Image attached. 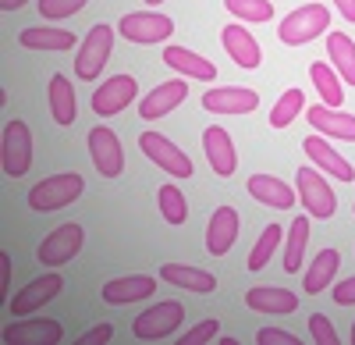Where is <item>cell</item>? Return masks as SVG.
<instances>
[{
    "mask_svg": "<svg viewBox=\"0 0 355 345\" xmlns=\"http://www.w3.org/2000/svg\"><path fill=\"white\" fill-rule=\"evenodd\" d=\"M89 4V0H40V15L43 18H50V22H61V18H71V15H78L82 8Z\"/></svg>",
    "mask_w": 355,
    "mask_h": 345,
    "instance_id": "cell-36",
    "label": "cell"
},
{
    "mask_svg": "<svg viewBox=\"0 0 355 345\" xmlns=\"http://www.w3.org/2000/svg\"><path fill=\"white\" fill-rule=\"evenodd\" d=\"M25 4H28V0H0V11H18Z\"/></svg>",
    "mask_w": 355,
    "mask_h": 345,
    "instance_id": "cell-44",
    "label": "cell"
},
{
    "mask_svg": "<svg viewBox=\"0 0 355 345\" xmlns=\"http://www.w3.org/2000/svg\"><path fill=\"white\" fill-rule=\"evenodd\" d=\"M202 107L214 114H249L259 107V93L245 85H220V90H206Z\"/></svg>",
    "mask_w": 355,
    "mask_h": 345,
    "instance_id": "cell-14",
    "label": "cell"
},
{
    "mask_svg": "<svg viewBox=\"0 0 355 345\" xmlns=\"http://www.w3.org/2000/svg\"><path fill=\"white\" fill-rule=\"evenodd\" d=\"M160 278L171 281L174 289H189V292H199V296H206V292L217 289V278H214L210 271L185 267V264H164V267H160Z\"/></svg>",
    "mask_w": 355,
    "mask_h": 345,
    "instance_id": "cell-25",
    "label": "cell"
},
{
    "mask_svg": "<svg viewBox=\"0 0 355 345\" xmlns=\"http://www.w3.org/2000/svg\"><path fill=\"white\" fill-rule=\"evenodd\" d=\"M202 153H206V160H210L214 175H220V178L234 175V167H239L234 142H231L227 128H220V125H210V128L202 132Z\"/></svg>",
    "mask_w": 355,
    "mask_h": 345,
    "instance_id": "cell-16",
    "label": "cell"
},
{
    "mask_svg": "<svg viewBox=\"0 0 355 345\" xmlns=\"http://www.w3.org/2000/svg\"><path fill=\"white\" fill-rule=\"evenodd\" d=\"M352 345H355V324H352Z\"/></svg>",
    "mask_w": 355,
    "mask_h": 345,
    "instance_id": "cell-46",
    "label": "cell"
},
{
    "mask_svg": "<svg viewBox=\"0 0 355 345\" xmlns=\"http://www.w3.org/2000/svg\"><path fill=\"white\" fill-rule=\"evenodd\" d=\"M135 96H139L135 78L132 75H114L93 93V110H96V118H114V114H121Z\"/></svg>",
    "mask_w": 355,
    "mask_h": 345,
    "instance_id": "cell-11",
    "label": "cell"
},
{
    "mask_svg": "<svg viewBox=\"0 0 355 345\" xmlns=\"http://www.w3.org/2000/svg\"><path fill=\"white\" fill-rule=\"evenodd\" d=\"M217 335H220V321L210 317V321L196 324L192 331H185V342H182V345H202V342H214Z\"/></svg>",
    "mask_w": 355,
    "mask_h": 345,
    "instance_id": "cell-38",
    "label": "cell"
},
{
    "mask_svg": "<svg viewBox=\"0 0 355 345\" xmlns=\"http://www.w3.org/2000/svg\"><path fill=\"white\" fill-rule=\"evenodd\" d=\"M18 43H21L25 50L57 53V50H71V47H75V33H64V28H21Z\"/></svg>",
    "mask_w": 355,
    "mask_h": 345,
    "instance_id": "cell-28",
    "label": "cell"
},
{
    "mask_svg": "<svg viewBox=\"0 0 355 345\" xmlns=\"http://www.w3.org/2000/svg\"><path fill=\"white\" fill-rule=\"evenodd\" d=\"M302 150H306V157H309L320 171H327V175H334V178H341V182H355V171H352V164H348V160H345L334 146H327V139H323L320 132L302 139Z\"/></svg>",
    "mask_w": 355,
    "mask_h": 345,
    "instance_id": "cell-19",
    "label": "cell"
},
{
    "mask_svg": "<svg viewBox=\"0 0 355 345\" xmlns=\"http://www.w3.org/2000/svg\"><path fill=\"white\" fill-rule=\"evenodd\" d=\"M182 321H185V306L178 299H164V303H157L150 310H142L139 317L132 321V335L139 342H157V338L174 335L178 328H182Z\"/></svg>",
    "mask_w": 355,
    "mask_h": 345,
    "instance_id": "cell-2",
    "label": "cell"
},
{
    "mask_svg": "<svg viewBox=\"0 0 355 345\" xmlns=\"http://www.w3.org/2000/svg\"><path fill=\"white\" fill-rule=\"evenodd\" d=\"M334 4H338V11H341L348 22H355V0H334Z\"/></svg>",
    "mask_w": 355,
    "mask_h": 345,
    "instance_id": "cell-43",
    "label": "cell"
},
{
    "mask_svg": "<svg viewBox=\"0 0 355 345\" xmlns=\"http://www.w3.org/2000/svg\"><path fill=\"white\" fill-rule=\"evenodd\" d=\"M0 271H4V289H0V292L8 296V289H11V256L8 253H0Z\"/></svg>",
    "mask_w": 355,
    "mask_h": 345,
    "instance_id": "cell-42",
    "label": "cell"
},
{
    "mask_svg": "<svg viewBox=\"0 0 355 345\" xmlns=\"http://www.w3.org/2000/svg\"><path fill=\"white\" fill-rule=\"evenodd\" d=\"M327 57L334 61V71L355 85V43L345 33H327Z\"/></svg>",
    "mask_w": 355,
    "mask_h": 345,
    "instance_id": "cell-29",
    "label": "cell"
},
{
    "mask_svg": "<svg viewBox=\"0 0 355 345\" xmlns=\"http://www.w3.org/2000/svg\"><path fill=\"white\" fill-rule=\"evenodd\" d=\"M242 224H239V210L234 207H217L210 224H206V249H210L214 256H224L231 253L234 239H239Z\"/></svg>",
    "mask_w": 355,
    "mask_h": 345,
    "instance_id": "cell-18",
    "label": "cell"
},
{
    "mask_svg": "<svg viewBox=\"0 0 355 345\" xmlns=\"http://www.w3.org/2000/svg\"><path fill=\"white\" fill-rule=\"evenodd\" d=\"M50 114H53L57 125H75V118H78V100H75L68 75L50 78Z\"/></svg>",
    "mask_w": 355,
    "mask_h": 345,
    "instance_id": "cell-26",
    "label": "cell"
},
{
    "mask_svg": "<svg viewBox=\"0 0 355 345\" xmlns=\"http://www.w3.org/2000/svg\"><path fill=\"white\" fill-rule=\"evenodd\" d=\"M146 4H164V0H146Z\"/></svg>",
    "mask_w": 355,
    "mask_h": 345,
    "instance_id": "cell-45",
    "label": "cell"
},
{
    "mask_svg": "<svg viewBox=\"0 0 355 345\" xmlns=\"http://www.w3.org/2000/svg\"><path fill=\"white\" fill-rule=\"evenodd\" d=\"M306 121L323 135V139H341V142H355V114H345L338 107L316 103L306 110Z\"/></svg>",
    "mask_w": 355,
    "mask_h": 345,
    "instance_id": "cell-13",
    "label": "cell"
},
{
    "mask_svg": "<svg viewBox=\"0 0 355 345\" xmlns=\"http://www.w3.org/2000/svg\"><path fill=\"white\" fill-rule=\"evenodd\" d=\"M306 242H309V217H295L288 228V246H284V271L288 274H299Z\"/></svg>",
    "mask_w": 355,
    "mask_h": 345,
    "instance_id": "cell-30",
    "label": "cell"
},
{
    "mask_svg": "<svg viewBox=\"0 0 355 345\" xmlns=\"http://www.w3.org/2000/svg\"><path fill=\"white\" fill-rule=\"evenodd\" d=\"M309 335H313L316 345H338V331L327 321V313H313L309 317Z\"/></svg>",
    "mask_w": 355,
    "mask_h": 345,
    "instance_id": "cell-37",
    "label": "cell"
},
{
    "mask_svg": "<svg viewBox=\"0 0 355 345\" xmlns=\"http://www.w3.org/2000/svg\"><path fill=\"white\" fill-rule=\"evenodd\" d=\"M164 65H171L182 78H199V82H214L217 78V65L206 57L185 50V47H164Z\"/></svg>",
    "mask_w": 355,
    "mask_h": 345,
    "instance_id": "cell-23",
    "label": "cell"
},
{
    "mask_svg": "<svg viewBox=\"0 0 355 345\" xmlns=\"http://www.w3.org/2000/svg\"><path fill=\"white\" fill-rule=\"evenodd\" d=\"M0 164H4V175L21 178L28 167H33V132L25 121L11 118L4 125V142H0Z\"/></svg>",
    "mask_w": 355,
    "mask_h": 345,
    "instance_id": "cell-6",
    "label": "cell"
},
{
    "mask_svg": "<svg viewBox=\"0 0 355 345\" xmlns=\"http://www.w3.org/2000/svg\"><path fill=\"white\" fill-rule=\"evenodd\" d=\"M224 8L239 22H252V25L274 18V4H270V0H224Z\"/></svg>",
    "mask_w": 355,
    "mask_h": 345,
    "instance_id": "cell-35",
    "label": "cell"
},
{
    "mask_svg": "<svg viewBox=\"0 0 355 345\" xmlns=\"http://www.w3.org/2000/svg\"><path fill=\"white\" fill-rule=\"evenodd\" d=\"M110 335H114L110 324H96V328H89L85 335H78V345H103V342H110Z\"/></svg>",
    "mask_w": 355,
    "mask_h": 345,
    "instance_id": "cell-40",
    "label": "cell"
},
{
    "mask_svg": "<svg viewBox=\"0 0 355 345\" xmlns=\"http://www.w3.org/2000/svg\"><path fill=\"white\" fill-rule=\"evenodd\" d=\"M306 107V93L302 90H284L277 96V103L270 107V125L274 128H288L295 118H299V110Z\"/></svg>",
    "mask_w": 355,
    "mask_h": 345,
    "instance_id": "cell-33",
    "label": "cell"
},
{
    "mask_svg": "<svg viewBox=\"0 0 355 345\" xmlns=\"http://www.w3.org/2000/svg\"><path fill=\"white\" fill-rule=\"evenodd\" d=\"M61 338H64V328L57 321H46V317H28V321L11 324L4 331L8 345H57Z\"/></svg>",
    "mask_w": 355,
    "mask_h": 345,
    "instance_id": "cell-17",
    "label": "cell"
},
{
    "mask_svg": "<svg viewBox=\"0 0 355 345\" xmlns=\"http://www.w3.org/2000/svg\"><path fill=\"white\" fill-rule=\"evenodd\" d=\"M157 203H160V214H164V221H167V224H185V221H189V203H185L182 189H178L174 182L160 185Z\"/></svg>",
    "mask_w": 355,
    "mask_h": 345,
    "instance_id": "cell-32",
    "label": "cell"
},
{
    "mask_svg": "<svg viewBox=\"0 0 355 345\" xmlns=\"http://www.w3.org/2000/svg\"><path fill=\"white\" fill-rule=\"evenodd\" d=\"M61 289H64V278L57 274V271H53V274H43V278H36V281H28L25 289L11 299V313H15V317H28V313H36L43 303H50Z\"/></svg>",
    "mask_w": 355,
    "mask_h": 345,
    "instance_id": "cell-15",
    "label": "cell"
},
{
    "mask_svg": "<svg viewBox=\"0 0 355 345\" xmlns=\"http://www.w3.org/2000/svg\"><path fill=\"white\" fill-rule=\"evenodd\" d=\"M309 78H313V85L320 90L323 103H327V107H341V100H345V90H341V78H338V71H334L331 65L316 61V65L309 68Z\"/></svg>",
    "mask_w": 355,
    "mask_h": 345,
    "instance_id": "cell-31",
    "label": "cell"
},
{
    "mask_svg": "<svg viewBox=\"0 0 355 345\" xmlns=\"http://www.w3.org/2000/svg\"><path fill=\"white\" fill-rule=\"evenodd\" d=\"M128 43H164L171 33H174V22L160 11H135V15H125L121 25H117Z\"/></svg>",
    "mask_w": 355,
    "mask_h": 345,
    "instance_id": "cell-9",
    "label": "cell"
},
{
    "mask_svg": "<svg viewBox=\"0 0 355 345\" xmlns=\"http://www.w3.org/2000/svg\"><path fill=\"white\" fill-rule=\"evenodd\" d=\"M259 345H299V338H295L291 331H281V328H263L256 335Z\"/></svg>",
    "mask_w": 355,
    "mask_h": 345,
    "instance_id": "cell-39",
    "label": "cell"
},
{
    "mask_svg": "<svg viewBox=\"0 0 355 345\" xmlns=\"http://www.w3.org/2000/svg\"><path fill=\"white\" fill-rule=\"evenodd\" d=\"M334 303H338V306H352V303H355V274L334 285Z\"/></svg>",
    "mask_w": 355,
    "mask_h": 345,
    "instance_id": "cell-41",
    "label": "cell"
},
{
    "mask_svg": "<svg viewBox=\"0 0 355 345\" xmlns=\"http://www.w3.org/2000/svg\"><path fill=\"white\" fill-rule=\"evenodd\" d=\"M245 306L256 313H270V317H284V313L299 310V296L277 289V285H256V289L245 292Z\"/></svg>",
    "mask_w": 355,
    "mask_h": 345,
    "instance_id": "cell-21",
    "label": "cell"
},
{
    "mask_svg": "<svg viewBox=\"0 0 355 345\" xmlns=\"http://www.w3.org/2000/svg\"><path fill=\"white\" fill-rule=\"evenodd\" d=\"M185 96H189V85H185V78H171V82H160L157 90H150L142 100H139V118H146V121H157V118H164V114H171L174 107H182L185 103Z\"/></svg>",
    "mask_w": 355,
    "mask_h": 345,
    "instance_id": "cell-12",
    "label": "cell"
},
{
    "mask_svg": "<svg viewBox=\"0 0 355 345\" xmlns=\"http://www.w3.org/2000/svg\"><path fill=\"white\" fill-rule=\"evenodd\" d=\"M85 182L78 171H64V175H50L43 178L40 185L28 189V207L40 210V214H50V210H61L68 203H75V199L82 196Z\"/></svg>",
    "mask_w": 355,
    "mask_h": 345,
    "instance_id": "cell-1",
    "label": "cell"
},
{
    "mask_svg": "<svg viewBox=\"0 0 355 345\" xmlns=\"http://www.w3.org/2000/svg\"><path fill=\"white\" fill-rule=\"evenodd\" d=\"M153 292H157V278H150V274H128V278H114V281L103 285V303L125 306V303L150 299Z\"/></svg>",
    "mask_w": 355,
    "mask_h": 345,
    "instance_id": "cell-22",
    "label": "cell"
},
{
    "mask_svg": "<svg viewBox=\"0 0 355 345\" xmlns=\"http://www.w3.org/2000/svg\"><path fill=\"white\" fill-rule=\"evenodd\" d=\"M220 43H224V50H227V57L239 68H259V61H263V50H259V43H256V36L249 33V28L239 22V25H227L224 33H220Z\"/></svg>",
    "mask_w": 355,
    "mask_h": 345,
    "instance_id": "cell-20",
    "label": "cell"
},
{
    "mask_svg": "<svg viewBox=\"0 0 355 345\" xmlns=\"http://www.w3.org/2000/svg\"><path fill=\"white\" fill-rule=\"evenodd\" d=\"M110 47H114V28L110 25H93L89 28V36L82 40V47H78V57H75V75L82 78V82H93L100 71H103V65L110 61Z\"/></svg>",
    "mask_w": 355,
    "mask_h": 345,
    "instance_id": "cell-5",
    "label": "cell"
},
{
    "mask_svg": "<svg viewBox=\"0 0 355 345\" xmlns=\"http://www.w3.org/2000/svg\"><path fill=\"white\" fill-rule=\"evenodd\" d=\"M139 146H142V153L150 157L157 167H164L167 175H174V178H189V175H192L189 153H185L182 146H174L171 139H164V135H157V132H142V135H139Z\"/></svg>",
    "mask_w": 355,
    "mask_h": 345,
    "instance_id": "cell-7",
    "label": "cell"
},
{
    "mask_svg": "<svg viewBox=\"0 0 355 345\" xmlns=\"http://www.w3.org/2000/svg\"><path fill=\"white\" fill-rule=\"evenodd\" d=\"M338 264H341V253H338V249H320L316 260H313V267H309L306 278H302V289H306L309 296H320L323 289H331V281H334V274H338Z\"/></svg>",
    "mask_w": 355,
    "mask_h": 345,
    "instance_id": "cell-27",
    "label": "cell"
},
{
    "mask_svg": "<svg viewBox=\"0 0 355 345\" xmlns=\"http://www.w3.org/2000/svg\"><path fill=\"white\" fill-rule=\"evenodd\" d=\"M295 189H299V203L306 207L309 217H320V221L334 217V210H338L334 189L327 185V178H323L316 167H299V175H295Z\"/></svg>",
    "mask_w": 355,
    "mask_h": 345,
    "instance_id": "cell-4",
    "label": "cell"
},
{
    "mask_svg": "<svg viewBox=\"0 0 355 345\" xmlns=\"http://www.w3.org/2000/svg\"><path fill=\"white\" fill-rule=\"evenodd\" d=\"M320 33H331V15H327V8H323V4H306L299 11H291L281 22V28H277L281 43H288V47L313 43Z\"/></svg>",
    "mask_w": 355,
    "mask_h": 345,
    "instance_id": "cell-3",
    "label": "cell"
},
{
    "mask_svg": "<svg viewBox=\"0 0 355 345\" xmlns=\"http://www.w3.org/2000/svg\"><path fill=\"white\" fill-rule=\"evenodd\" d=\"M89 157H93L96 171L103 178H117L125 171V150H121V139L114 135V128L96 125L89 132Z\"/></svg>",
    "mask_w": 355,
    "mask_h": 345,
    "instance_id": "cell-8",
    "label": "cell"
},
{
    "mask_svg": "<svg viewBox=\"0 0 355 345\" xmlns=\"http://www.w3.org/2000/svg\"><path fill=\"white\" fill-rule=\"evenodd\" d=\"M277 246H281V224H266L259 232V239H256V246H252V253H249V260H245L249 271H263Z\"/></svg>",
    "mask_w": 355,
    "mask_h": 345,
    "instance_id": "cell-34",
    "label": "cell"
},
{
    "mask_svg": "<svg viewBox=\"0 0 355 345\" xmlns=\"http://www.w3.org/2000/svg\"><path fill=\"white\" fill-rule=\"evenodd\" d=\"M249 196L256 203H266V207H277V210H288L295 203V189L274 175H252L249 178Z\"/></svg>",
    "mask_w": 355,
    "mask_h": 345,
    "instance_id": "cell-24",
    "label": "cell"
},
{
    "mask_svg": "<svg viewBox=\"0 0 355 345\" xmlns=\"http://www.w3.org/2000/svg\"><path fill=\"white\" fill-rule=\"evenodd\" d=\"M78 249H82V228L78 224H61V228H53V232L40 242L36 256L46 267H61V264L75 260Z\"/></svg>",
    "mask_w": 355,
    "mask_h": 345,
    "instance_id": "cell-10",
    "label": "cell"
}]
</instances>
